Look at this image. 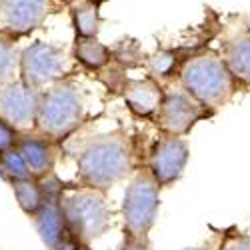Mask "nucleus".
Listing matches in <instances>:
<instances>
[{
  "mask_svg": "<svg viewBox=\"0 0 250 250\" xmlns=\"http://www.w3.org/2000/svg\"><path fill=\"white\" fill-rule=\"evenodd\" d=\"M178 78L186 92L214 112L246 88L230 72L222 54L216 52H200L188 58L182 64Z\"/></svg>",
  "mask_w": 250,
  "mask_h": 250,
  "instance_id": "nucleus-1",
  "label": "nucleus"
},
{
  "mask_svg": "<svg viewBox=\"0 0 250 250\" xmlns=\"http://www.w3.org/2000/svg\"><path fill=\"white\" fill-rule=\"evenodd\" d=\"M78 172L86 184L104 188L130 172V150L126 142L116 136H104L80 152Z\"/></svg>",
  "mask_w": 250,
  "mask_h": 250,
  "instance_id": "nucleus-2",
  "label": "nucleus"
},
{
  "mask_svg": "<svg viewBox=\"0 0 250 250\" xmlns=\"http://www.w3.org/2000/svg\"><path fill=\"white\" fill-rule=\"evenodd\" d=\"M160 188L162 186L154 180L150 172H140L128 184L124 194V222L132 236H146L154 226L158 204H160Z\"/></svg>",
  "mask_w": 250,
  "mask_h": 250,
  "instance_id": "nucleus-3",
  "label": "nucleus"
},
{
  "mask_svg": "<svg viewBox=\"0 0 250 250\" xmlns=\"http://www.w3.org/2000/svg\"><path fill=\"white\" fill-rule=\"evenodd\" d=\"M82 114V100L72 84H56L40 96L38 102V122L42 130L52 136H62L72 130Z\"/></svg>",
  "mask_w": 250,
  "mask_h": 250,
  "instance_id": "nucleus-4",
  "label": "nucleus"
},
{
  "mask_svg": "<svg viewBox=\"0 0 250 250\" xmlns=\"http://www.w3.org/2000/svg\"><path fill=\"white\" fill-rule=\"evenodd\" d=\"M68 70V58L64 50L48 44V42H34L26 46L20 54V72L22 80L32 88L46 86L56 82Z\"/></svg>",
  "mask_w": 250,
  "mask_h": 250,
  "instance_id": "nucleus-5",
  "label": "nucleus"
},
{
  "mask_svg": "<svg viewBox=\"0 0 250 250\" xmlns=\"http://www.w3.org/2000/svg\"><path fill=\"white\" fill-rule=\"evenodd\" d=\"M214 114V110L206 108L180 86V90L166 92L162 108L158 112V124L166 134L184 136L196 126V122L212 118Z\"/></svg>",
  "mask_w": 250,
  "mask_h": 250,
  "instance_id": "nucleus-6",
  "label": "nucleus"
},
{
  "mask_svg": "<svg viewBox=\"0 0 250 250\" xmlns=\"http://www.w3.org/2000/svg\"><path fill=\"white\" fill-rule=\"evenodd\" d=\"M62 214L76 238L90 240L108 226V206L94 192H80L66 200Z\"/></svg>",
  "mask_w": 250,
  "mask_h": 250,
  "instance_id": "nucleus-7",
  "label": "nucleus"
},
{
  "mask_svg": "<svg viewBox=\"0 0 250 250\" xmlns=\"http://www.w3.org/2000/svg\"><path fill=\"white\" fill-rule=\"evenodd\" d=\"M188 156H190V148L182 136L166 134L154 144L150 152L148 172L154 176V180L160 186H170L182 176Z\"/></svg>",
  "mask_w": 250,
  "mask_h": 250,
  "instance_id": "nucleus-8",
  "label": "nucleus"
},
{
  "mask_svg": "<svg viewBox=\"0 0 250 250\" xmlns=\"http://www.w3.org/2000/svg\"><path fill=\"white\" fill-rule=\"evenodd\" d=\"M36 88L28 86L24 80L8 82L0 88V118L12 126H28L38 114Z\"/></svg>",
  "mask_w": 250,
  "mask_h": 250,
  "instance_id": "nucleus-9",
  "label": "nucleus"
},
{
  "mask_svg": "<svg viewBox=\"0 0 250 250\" xmlns=\"http://www.w3.org/2000/svg\"><path fill=\"white\" fill-rule=\"evenodd\" d=\"M50 6V0H4L0 14H2V22L8 32L22 36L44 22Z\"/></svg>",
  "mask_w": 250,
  "mask_h": 250,
  "instance_id": "nucleus-10",
  "label": "nucleus"
},
{
  "mask_svg": "<svg viewBox=\"0 0 250 250\" xmlns=\"http://www.w3.org/2000/svg\"><path fill=\"white\" fill-rule=\"evenodd\" d=\"M222 58L230 72L248 88L250 86V28H236L222 40Z\"/></svg>",
  "mask_w": 250,
  "mask_h": 250,
  "instance_id": "nucleus-11",
  "label": "nucleus"
},
{
  "mask_svg": "<svg viewBox=\"0 0 250 250\" xmlns=\"http://www.w3.org/2000/svg\"><path fill=\"white\" fill-rule=\"evenodd\" d=\"M166 92L162 90V86L154 78H146V80H134L126 86V92H124V98H126L128 108L144 118L150 116H158L162 102H164Z\"/></svg>",
  "mask_w": 250,
  "mask_h": 250,
  "instance_id": "nucleus-12",
  "label": "nucleus"
},
{
  "mask_svg": "<svg viewBox=\"0 0 250 250\" xmlns=\"http://www.w3.org/2000/svg\"><path fill=\"white\" fill-rule=\"evenodd\" d=\"M64 214L56 204H44L36 212V230L52 250L60 246V242L64 240Z\"/></svg>",
  "mask_w": 250,
  "mask_h": 250,
  "instance_id": "nucleus-13",
  "label": "nucleus"
},
{
  "mask_svg": "<svg viewBox=\"0 0 250 250\" xmlns=\"http://www.w3.org/2000/svg\"><path fill=\"white\" fill-rule=\"evenodd\" d=\"M74 56L82 66H86L90 70H98L110 60V48L98 42L96 38H78L76 36Z\"/></svg>",
  "mask_w": 250,
  "mask_h": 250,
  "instance_id": "nucleus-14",
  "label": "nucleus"
},
{
  "mask_svg": "<svg viewBox=\"0 0 250 250\" xmlns=\"http://www.w3.org/2000/svg\"><path fill=\"white\" fill-rule=\"evenodd\" d=\"M18 152L24 156L30 172H34V174L46 172L50 168V164H52V152H50V146L44 140L26 138V140L20 142Z\"/></svg>",
  "mask_w": 250,
  "mask_h": 250,
  "instance_id": "nucleus-15",
  "label": "nucleus"
},
{
  "mask_svg": "<svg viewBox=\"0 0 250 250\" xmlns=\"http://www.w3.org/2000/svg\"><path fill=\"white\" fill-rule=\"evenodd\" d=\"M72 24L78 38H96L100 28V12L98 6L84 0L82 4L72 8Z\"/></svg>",
  "mask_w": 250,
  "mask_h": 250,
  "instance_id": "nucleus-16",
  "label": "nucleus"
},
{
  "mask_svg": "<svg viewBox=\"0 0 250 250\" xmlns=\"http://www.w3.org/2000/svg\"><path fill=\"white\" fill-rule=\"evenodd\" d=\"M14 186V194H16V200L20 204L24 212L28 214H36L40 208H42V188L38 184H34L30 178H16L12 182Z\"/></svg>",
  "mask_w": 250,
  "mask_h": 250,
  "instance_id": "nucleus-17",
  "label": "nucleus"
},
{
  "mask_svg": "<svg viewBox=\"0 0 250 250\" xmlns=\"http://www.w3.org/2000/svg\"><path fill=\"white\" fill-rule=\"evenodd\" d=\"M18 64H20V56L16 48L10 44V40L0 38V80H8Z\"/></svg>",
  "mask_w": 250,
  "mask_h": 250,
  "instance_id": "nucleus-18",
  "label": "nucleus"
},
{
  "mask_svg": "<svg viewBox=\"0 0 250 250\" xmlns=\"http://www.w3.org/2000/svg\"><path fill=\"white\" fill-rule=\"evenodd\" d=\"M176 54L170 50H160L150 58V72L156 78H168L176 70Z\"/></svg>",
  "mask_w": 250,
  "mask_h": 250,
  "instance_id": "nucleus-19",
  "label": "nucleus"
},
{
  "mask_svg": "<svg viewBox=\"0 0 250 250\" xmlns=\"http://www.w3.org/2000/svg\"><path fill=\"white\" fill-rule=\"evenodd\" d=\"M2 168L10 176H14V180L16 178H28V174H30V168H28L24 156L18 150H6L2 154Z\"/></svg>",
  "mask_w": 250,
  "mask_h": 250,
  "instance_id": "nucleus-20",
  "label": "nucleus"
},
{
  "mask_svg": "<svg viewBox=\"0 0 250 250\" xmlns=\"http://www.w3.org/2000/svg\"><path fill=\"white\" fill-rule=\"evenodd\" d=\"M220 250H250V232H240L236 228L224 230Z\"/></svg>",
  "mask_w": 250,
  "mask_h": 250,
  "instance_id": "nucleus-21",
  "label": "nucleus"
},
{
  "mask_svg": "<svg viewBox=\"0 0 250 250\" xmlns=\"http://www.w3.org/2000/svg\"><path fill=\"white\" fill-rule=\"evenodd\" d=\"M14 128L4 118H0V152H6L14 144Z\"/></svg>",
  "mask_w": 250,
  "mask_h": 250,
  "instance_id": "nucleus-22",
  "label": "nucleus"
},
{
  "mask_svg": "<svg viewBox=\"0 0 250 250\" xmlns=\"http://www.w3.org/2000/svg\"><path fill=\"white\" fill-rule=\"evenodd\" d=\"M222 238H224V230L216 232L208 242L200 244V246H192V248H182V250H220V244H222Z\"/></svg>",
  "mask_w": 250,
  "mask_h": 250,
  "instance_id": "nucleus-23",
  "label": "nucleus"
},
{
  "mask_svg": "<svg viewBox=\"0 0 250 250\" xmlns=\"http://www.w3.org/2000/svg\"><path fill=\"white\" fill-rule=\"evenodd\" d=\"M88 2H92V4H96V6H100L102 2H106V0H88Z\"/></svg>",
  "mask_w": 250,
  "mask_h": 250,
  "instance_id": "nucleus-24",
  "label": "nucleus"
},
{
  "mask_svg": "<svg viewBox=\"0 0 250 250\" xmlns=\"http://www.w3.org/2000/svg\"><path fill=\"white\" fill-rule=\"evenodd\" d=\"M2 6H4V0H0V12H2Z\"/></svg>",
  "mask_w": 250,
  "mask_h": 250,
  "instance_id": "nucleus-25",
  "label": "nucleus"
}]
</instances>
